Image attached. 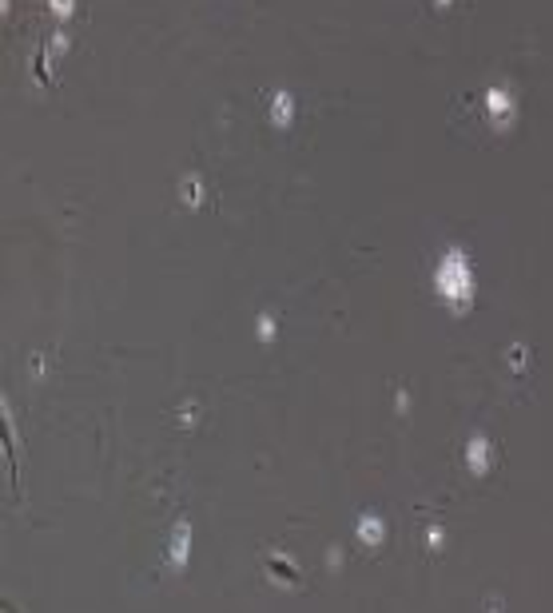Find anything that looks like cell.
<instances>
[{"mask_svg": "<svg viewBox=\"0 0 553 613\" xmlns=\"http://www.w3.org/2000/svg\"><path fill=\"white\" fill-rule=\"evenodd\" d=\"M434 283H438V291L446 295L454 307H466L470 291H474V283H470V267H466V259H462L458 251H450L446 259H442L438 275H434Z\"/></svg>", "mask_w": 553, "mask_h": 613, "instance_id": "cell-1", "label": "cell"}, {"mask_svg": "<svg viewBox=\"0 0 553 613\" xmlns=\"http://www.w3.org/2000/svg\"><path fill=\"white\" fill-rule=\"evenodd\" d=\"M486 454H489L486 438H474V442H470V466H474V474H486V462H489Z\"/></svg>", "mask_w": 553, "mask_h": 613, "instance_id": "cell-2", "label": "cell"}, {"mask_svg": "<svg viewBox=\"0 0 553 613\" xmlns=\"http://www.w3.org/2000/svg\"><path fill=\"white\" fill-rule=\"evenodd\" d=\"M358 534L370 538V546H378V538H382V522H378V518H362V522H358Z\"/></svg>", "mask_w": 553, "mask_h": 613, "instance_id": "cell-3", "label": "cell"}, {"mask_svg": "<svg viewBox=\"0 0 553 613\" xmlns=\"http://www.w3.org/2000/svg\"><path fill=\"white\" fill-rule=\"evenodd\" d=\"M183 557H188V522H179L176 530V562L183 566Z\"/></svg>", "mask_w": 553, "mask_h": 613, "instance_id": "cell-4", "label": "cell"}]
</instances>
